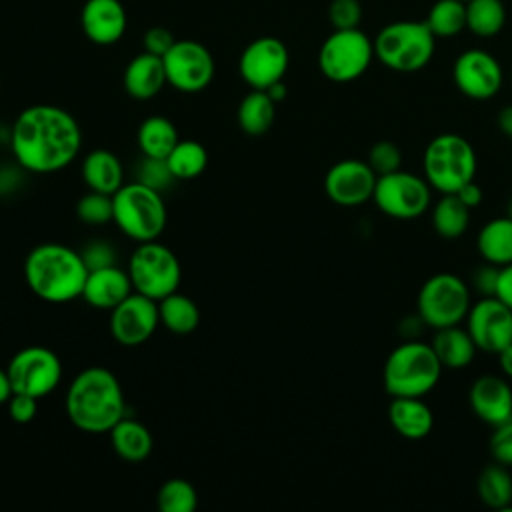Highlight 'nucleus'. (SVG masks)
<instances>
[{
  "label": "nucleus",
  "mask_w": 512,
  "mask_h": 512,
  "mask_svg": "<svg viewBox=\"0 0 512 512\" xmlns=\"http://www.w3.org/2000/svg\"><path fill=\"white\" fill-rule=\"evenodd\" d=\"M470 224V208L456 194H440L432 206V228L444 240L460 238Z\"/></svg>",
  "instance_id": "29"
},
{
  "label": "nucleus",
  "mask_w": 512,
  "mask_h": 512,
  "mask_svg": "<svg viewBox=\"0 0 512 512\" xmlns=\"http://www.w3.org/2000/svg\"><path fill=\"white\" fill-rule=\"evenodd\" d=\"M388 420L394 432L406 440H422L434 428L432 408L416 396H394L388 404Z\"/></svg>",
  "instance_id": "22"
},
{
  "label": "nucleus",
  "mask_w": 512,
  "mask_h": 512,
  "mask_svg": "<svg viewBox=\"0 0 512 512\" xmlns=\"http://www.w3.org/2000/svg\"><path fill=\"white\" fill-rule=\"evenodd\" d=\"M158 314L160 324L180 336L196 330L200 322V310L196 302L184 294H178V290L158 300Z\"/></svg>",
  "instance_id": "31"
},
{
  "label": "nucleus",
  "mask_w": 512,
  "mask_h": 512,
  "mask_svg": "<svg viewBox=\"0 0 512 512\" xmlns=\"http://www.w3.org/2000/svg\"><path fill=\"white\" fill-rule=\"evenodd\" d=\"M460 2H464V4H466V2H470V0H460Z\"/></svg>",
  "instance_id": "53"
},
{
  "label": "nucleus",
  "mask_w": 512,
  "mask_h": 512,
  "mask_svg": "<svg viewBox=\"0 0 512 512\" xmlns=\"http://www.w3.org/2000/svg\"><path fill=\"white\" fill-rule=\"evenodd\" d=\"M498 274H500V266H496V264L484 262V264L476 266L472 270V276H470L472 290H476L482 298L494 296L496 294V284H498Z\"/></svg>",
  "instance_id": "43"
},
{
  "label": "nucleus",
  "mask_w": 512,
  "mask_h": 512,
  "mask_svg": "<svg viewBox=\"0 0 512 512\" xmlns=\"http://www.w3.org/2000/svg\"><path fill=\"white\" fill-rule=\"evenodd\" d=\"M114 224L136 242L156 240L166 226V206L160 190L142 182L122 184L114 194Z\"/></svg>",
  "instance_id": "7"
},
{
  "label": "nucleus",
  "mask_w": 512,
  "mask_h": 512,
  "mask_svg": "<svg viewBox=\"0 0 512 512\" xmlns=\"http://www.w3.org/2000/svg\"><path fill=\"white\" fill-rule=\"evenodd\" d=\"M38 412V398L22 392H14L8 400V414L18 424H28Z\"/></svg>",
  "instance_id": "44"
},
{
  "label": "nucleus",
  "mask_w": 512,
  "mask_h": 512,
  "mask_svg": "<svg viewBox=\"0 0 512 512\" xmlns=\"http://www.w3.org/2000/svg\"><path fill=\"white\" fill-rule=\"evenodd\" d=\"M166 80L180 92L204 90L214 78V58L194 40H176L162 56Z\"/></svg>",
  "instance_id": "13"
},
{
  "label": "nucleus",
  "mask_w": 512,
  "mask_h": 512,
  "mask_svg": "<svg viewBox=\"0 0 512 512\" xmlns=\"http://www.w3.org/2000/svg\"><path fill=\"white\" fill-rule=\"evenodd\" d=\"M424 22L436 38L456 36L466 28V4L460 0H436Z\"/></svg>",
  "instance_id": "35"
},
{
  "label": "nucleus",
  "mask_w": 512,
  "mask_h": 512,
  "mask_svg": "<svg viewBox=\"0 0 512 512\" xmlns=\"http://www.w3.org/2000/svg\"><path fill=\"white\" fill-rule=\"evenodd\" d=\"M88 268L82 254L56 242H46L30 250L24 260L28 288L42 300L60 304L82 296Z\"/></svg>",
  "instance_id": "3"
},
{
  "label": "nucleus",
  "mask_w": 512,
  "mask_h": 512,
  "mask_svg": "<svg viewBox=\"0 0 512 512\" xmlns=\"http://www.w3.org/2000/svg\"><path fill=\"white\" fill-rule=\"evenodd\" d=\"M374 42L360 28L334 30L320 46V72L338 84L360 78L374 60Z\"/></svg>",
  "instance_id": "10"
},
{
  "label": "nucleus",
  "mask_w": 512,
  "mask_h": 512,
  "mask_svg": "<svg viewBox=\"0 0 512 512\" xmlns=\"http://www.w3.org/2000/svg\"><path fill=\"white\" fill-rule=\"evenodd\" d=\"M472 306L470 286L452 272L430 276L416 296V314L428 328L462 324Z\"/></svg>",
  "instance_id": "8"
},
{
  "label": "nucleus",
  "mask_w": 512,
  "mask_h": 512,
  "mask_svg": "<svg viewBox=\"0 0 512 512\" xmlns=\"http://www.w3.org/2000/svg\"><path fill=\"white\" fill-rule=\"evenodd\" d=\"M476 248L484 262L496 266L512 264V218L498 216L488 220L476 236Z\"/></svg>",
  "instance_id": "26"
},
{
  "label": "nucleus",
  "mask_w": 512,
  "mask_h": 512,
  "mask_svg": "<svg viewBox=\"0 0 512 512\" xmlns=\"http://www.w3.org/2000/svg\"><path fill=\"white\" fill-rule=\"evenodd\" d=\"M488 450L494 462L512 468V418L494 428L488 440Z\"/></svg>",
  "instance_id": "41"
},
{
  "label": "nucleus",
  "mask_w": 512,
  "mask_h": 512,
  "mask_svg": "<svg viewBox=\"0 0 512 512\" xmlns=\"http://www.w3.org/2000/svg\"><path fill=\"white\" fill-rule=\"evenodd\" d=\"M464 322L480 352L498 354L512 342V310L496 296L474 302Z\"/></svg>",
  "instance_id": "15"
},
{
  "label": "nucleus",
  "mask_w": 512,
  "mask_h": 512,
  "mask_svg": "<svg viewBox=\"0 0 512 512\" xmlns=\"http://www.w3.org/2000/svg\"><path fill=\"white\" fill-rule=\"evenodd\" d=\"M506 216H510V218H512V198L508 200V206H506Z\"/></svg>",
  "instance_id": "52"
},
{
  "label": "nucleus",
  "mask_w": 512,
  "mask_h": 512,
  "mask_svg": "<svg viewBox=\"0 0 512 512\" xmlns=\"http://www.w3.org/2000/svg\"><path fill=\"white\" fill-rule=\"evenodd\" d=\"M442 364L432 344L408 338L388 354L382 368L384 390L394 396L424 398L442 376Z\"/></svg>",
  "instance_id": "4"
},
{
  "label": "nucleus",
  "mask_w": 512,
  "mask_h": 512,
  "mask_svg": "<svg viewBox=\"0 0 512 512\" xmlns=\"http://www.w3.org/2000/svg\"><path fill=\"white\" fill-rule=\"evenodd\" d=\"M82 180L90 190L112 196L124 184L122 162L110 150H92L82 160Z\"/></svg>",
  "instance_id": "25"
},
{
  "label": "nucleus",
  "mask_w": 512,
  "mask_h": 512,
  "mask_svg": "<svg viewBox=\"0 0 512 512\" xmlns=\"http://www.w3.org/2000/svg\"><path fill=\"white\" fill-rule=\"evenodd\" d=\"M174 42L176 40H174L172 32L162 28V26H154V28H150L144 34V48H146V52L156 54V56H164L172 48Z\"/></svg>",
  "instance_id": "45"
},
{
  "label": "nucleus",
  "mask_w": 512,
  "mask_h": 512,
  "mask_svg": "<svg viewBox=\"0 0 512 512\" xmlns=\"http://www.w3.org/2000/svg\"><path fill=\"white\" fill-rule=\"evenodd\" d=\"M288 48L274 36H262L250 42L240 56V76L254 90H266L282 80L288 70Z\"/></svg>",
  "instance_id": "16"
},
{
  "label": "nucleus",
  "mask_w": 512,
  "mask_h": 512,
  "mask_svg": "<svg viewBox=\"0 0 512 512\" xmlns=\"http://www.w3.org/2000/svg\"><path fill=\"white\" fill-rule=\"evenodd\" d=\"M110 312V334L124 346L146 342L160 324L158 302L140 292H132Z\"/></svg>",
  "instance_id": "17"
},
{
  "label": "nucleus",
  "mask_w": 512,
  "mask_h": 512,
  "mask_svg": "<svg viewBox=\"0 0 512 512\" xmlns=\"http://www.w3.org/2000/svg\"><path fill=\"white\" fill-rule=\"evenodd\" d=\"M276 114V102L266 90H254L246 94L238 106V126L248 136H262L270 130Z\"/></svg>",
  "instance_id": "30"
},
{
  "label": "nucleus",
  "mask_w": 512,
  "mask_h": 512,
  "mask_svg": "<svg viewBox=\"0 0 512 512\" xmlns=\"http://www.w3.org/2000/svg\"><path fill=\"white\" fill-rule=\"evenodd\" d=\"M266 94H268L274 102L284 100V98H286V86H284V82H282V80L274 82L272 86H268V88H266Z\"/></svg>",
  "instance_id": "51"
},
{
  "label": "nucleus",
  "mask_w": 512,
  "mask_h": 512,
  "mask_svg": "<svg viewBox=\"0 0 512 512\" xmlns=\"http://www.w3.org/2000/svg\"><path fill=\"white\" fill-rule=\"evenodd\" d=\"M166 70L162 56L142 52L130 60L124 70V88L136 100L154 98L166 84Z\"/></svg>",
  "instance_id": "23"
},
{
  "label": "nucleus",
  "mask_w": 512,
  "mask_h": 512,
  "mask_svg": "<svg viewBox=\"0 0 512 512\" xmlns=\"http://www.w3.org/2000/svg\"><path fill=\"white\" fill-rule=\"evenodd\" d=\"M134 286L130 280L128 270L114 266L90 270L84 282L82 298L98 310H112L116 308L124 298L132 294Z\"/></svg>",
  "instance_id": "21"
},
{
  "label": "nucleus",
  "mask_w": 512,
  "mask_h": 512,
  "mask_svg": "<svg viewBox=\"0 0 512 512\" xmlns=\"http://www.w3.org/2000/svg\"><path fill=\"white\" fill-rule=\"evenodd\" d=\"M12 394H14V388H12L8 370L0 368V406H2V404H8V400H10Z\"/></svg>",
  "instance_id": "50"
},
{
  "label": "nucleus",
  "mask_w": 512,
  "mask_h": 512,
  "mask_svg": "<svg viewBox=\"0 0 512 512\" xmlns=\"http://www.w3.org/2000/svg\"><path fill=\"white\" fill-rule=\"evenodd\" d=\"M372 200L376 208L390 218L414 220L428 212L432 204V186L424 176L400 168L378 176Z\"/></svg>",
  "instance_id": "11"
},
{
  "label": "nucleus",
  "mask_w": 512,
  "mask_h": 512,
  "mask_svg": "<svg viewBox=\"0 0 512 512\" xmlns=\"http://www.w3.org/2000/svg\"><path fill=\"white\" fill-rule=\"evenodd\" d=\"M82 132L76 118L52 104L24 108L10 128V148L20 168L48 174L66 168L78 154Z\"/></svg>",
  "instance_id": "1"
},
{
  "label": "nucleus",
  "mask_w": 512,
  "mask_h": 512,
  "mask_svg": "<svg viewBox=\"0 0 512 512\" xmlns=\"http://www.w3.org/2000/svg\"><path fill=\"white\" fill-rule=\"evenodd\" d=\"M478 158L474 146L460 134L446 132L434 136L422 156V176L440 194H454L474 180Z\"/></svg>",
  "instance_id": "5"
},
{
  "label": "nucleus",
  "mask_w": 512,
  "mask_h": 512,
  "mask_svg": "<svg viewBox=\"0 0 512 512\" xmlns=\"http://www.w3.org/2000/svg\"><path fill=\"white\" fill-rule=\"evenodd\" d=\"M6 370L14 392L30 394L38 400L50 394L62 380L60 358L44 346H26L18 350Z\"/></svg>",
  "instance_id": "12"
},
{
  "label": "nucleus",
  "mask_w": 512,
  "mask_h": 512,
  "mask_svg": "<svg viewBox=\"0 0 512 512\" xmlns=\"http://www.w3.org/2000/svg\"><path fill=\"white\" fill-rule=\"evenodd\" d=\"M80 24L88 40L108 46L124 36L126 10L120 0H86Z\"/></svg>",
  "instance_id": "20"
},
{
  "label": "nucleus",
  "mask_w": 512,
  "mask_h": 512,
  "mask_svg": "<svg viewBox=\"0 0 512 512\" xmlns=\"http://www.w3.org/2000/svg\"><path fill=\"white\" fill-rule=\"evenodd\" d=\"M176 178L172 176L166 158H150L144 156L142 162L138 164V182L154 188V190H164L170 186Z\"/></svg>",
  "instance_id": "39"
},
{
  "label": "nucleus",
  "mask_w": 512,
  "mask_h": 512,
  "mask_svg": "<svg viewBox=\"0 0 512 512\" xmlns=\"http://www.w3.org/2000/svg\"><path fill=\"white\" fill-rule=\"evenodd\" d=\"M156 502L162 512H194L198 494L188 480L170 478L160 486Z\"/></svg>",
  "instance_id": "36"
},
{
  "label": "nucleus",
  "mask_w": 512,
  "mask_h": 512,
  "mask_svg": "<svg viewBox=\"0 0 512 512\" xmlns=\"http://www.w3.org/2000/svg\"><path fill=\"white\" fill-rule=\"evenodd\" d=\"M430 344L442 368H450V370H460L470 366L478 352V346L474 344L470 332L460 324L434 330Z\"/></svg>",
  "instance_id": "24"
},
{
  "label": "nucleus",
  "mask_w": 512,
  "mask_h": 512,
  "mask_svg": "<svg viewBox=\"0 0 512 512\" xmlns=\"http://www.w3.org/2000/svg\"><path fill=\"white\" fill-rule=\"evenodd\" d=\"M476 494L484 506L506 510L512 506V474L508 466L492 462L484 466L476 478Z\"/></svg>",
  "instance_id": "28"
},
{
  "label": "nucleus",
  "mask_w": 512,
  "mask_h": 512,
  "mask_svg": "<svg viewBox=\"0 0 512 512\" xmlns=\"http://www.w3.org/2000/svg\"><path fill=\"white\" fill-rule=\"evenodd\" d=\"M494 296L512 310V264L500 266V274H498V284H496V294Z\"/></svg>",
  "instance_id": "46"
},
{
  "label": "nucleus",
  "mask_w": 512,
  "mask_h": 512,
  "mask_svg": "<svg viewBox=\"0 0 512 512\" xmlns=\"http://www.w3.org/2000/svg\"><path fill=\"white\" fill-rule=\"evenodd\" d=\"M506 24V8L502 0H470L466 2V28L480 38L500 34Z\"/></svg>",
  "instance_id": "33"
},
{
  "label": "nucleus",
  "mask_w": 512,
  "mask_h": 512,
  "mask_svg": "<svg viewBox=\"0 0 512 512\" xmlns=\"http://www.w3.org/2000/svg\"><path fill=\"white\" fill-rule=\"evenodd\" d=\"M328 18L334 30L358 28L362 20V6L358 0H332L328 8Z\"/></svg>",
  "instance_id": "40"
},
{
  "label": "nucleus",
  "mask_w": 512,
  "mask_h": 512,
  "mask_svg": "<svg viewBox=\"0 0 512 512\" xmlns=\"http://www.w3.org/2000/svg\"><path fill=\"white\" fill-rule=\"evenodd\" d=\"M110 442L114 452L128 462H142L152 452L150 430L132 418H122L110 430Z\"/></svg>",
  "instance_id": "27"
},
{
  "label": "nucleus",
  "mask_w": 512,
  "mask_h": 512,
  "mask_svg": "<svg viewBox=\"0 0 512 512\" xmlns=\"http://www.w3.org/2000/svg\"><path fill=\"white\" fill-rule=\"evenodd\" d=\"M456 88L470 100L494 98L504 82L500 62L486 50L470 48L458 54L452 66Z\"/></svg>",
  "instance_id": "14"
},
{
  "label": "nucleus",
  "mask_w": 512,
  "mask_h": 512,
  "mask_svg": "<svg viewBox=\"0 0 512 512\" xmlns=\"http://www.w3.org/2000/svg\"><path fill=\"white\" fill-rule=\"evenodd\" d=\"M136 140L144 156L166 158L180 138L176 126L168 118L150 116L140 124Z\"/></svg>",
  "instance_id": "32"
},
{
  "label": "nucleus",
  "mask_w": 512,
  "mask_h": 512,
  "mask_svg": "<svg viewBox=\"0 0 512 512\" xmlns=\"http://www.w3.org/2000/svg\"><path fill=\"white\" fill-rule=\"evenodd\" d=\"M166 162L176 180H192L206 170L208 152L196 140H178Z\"/></svg>",
  "instance_id": "34"
},
{
  "label": "nucleus",
  "mask_w": 512,
  "mask_h": 512,
  "mask_svg": "<svg viewBox=\"0 0 512 512\" xmlns=\"http://www.w3.org/2000/svg\"><path fill=\"white\" fill-rule=\"evenodd\" d=\"M128 274L134 292H140L156 302L176 292L182 278L176 254L156 240L138 242L128 260Z\"/></svg>",
  "instance_id": "9"
},
{
  "label": "nucleus",
  "mask_w": 512,
  "mask_h": 512,
  "mask_svg": "<svg viewBox=\"0 0 512 512\" xmlns=\"http://www.w3.org/2000/svg\"><path fill=\"white\" fill-rule=\"evenodd\" d=\"M470 210H474L480 202H482V198H484V192H482V188L476 184V180H470L468 184H464L458 192H454Z\"/></svg>",
  "instance_id": "47"
},
{
  "label": "nucleus",
  "mask_w": 512,
  "mask_h": 512,
  "mask_svg": "<svg viewBox=\"0 0 512 512\" xmlns=\"http://www.w3.org/2000/svg\"><path fill=\"white\" fill-rule=\"evenodd\" d=\"M468 402L478 420L496 428L512 418V386L506 376L482 374L470 390Z\"/></svg>",
  "instance_id": "19"
},
{
  "label": "nucleus",
  "mask_w": 512,
  "mask_h": 512,
  "mask_svg": "<svg viewBox=\"0 0 512 512\" xmlns=\"http://www.w3.org/2000/svg\"><path fill=\"white\" fill-rule=\"evenodd\" d=\"M496 356H498L502 374H504L508 380H512V342H510L506 348H502Z\"/></svg>",
  "instance_id": "49"
},
{
  "label": "nucleus",
  "mask_w": 512,
  "mask_h": 512,
  "mask_svg": "<svg viewBox=\"0 0 512 512\" xmlns=\"http://www.w3.org/2000/svg\"><path fill=\"white\" fill-rule=\"evenodd\" d=\"M374 42V56L394 72H418L434 56L436 36L426 22L398 20L386 24Z\"/></svg>",
  "instance_id": "6"
},
{
  "label": "nucleus",
  "mask_w": 512,
  "mask_h": 512,
  "mask_svg": "<svg viewBox=\"0 0 512 512\" xmlns=\"http://www.w3.org/2000/svg\"><path fill=\"white\" fill-rule=\"evenodd\" d=\"M376 172L366 160L346 158L336 162L324 176V192L338 206H360L372 200Z\"/></svg>",
  "instance_id": "18"
},
{
  "label": "nucleus",
  "mask_w": 512,
  "mask_h": 512,
  "mask_svg": "<svg viewBox=\"0 0 512 512\" xmlns=\"http://www.w3.org/2000/svg\"><path fill=\"white\" fill-rule=\"evenodd\" d=\"M76 216L80 222L90 226H102L114 220V202L110 194L88 192L76 204Z\"/></svg>",
  "instance_id": "37"
},
{
  "label": "nucleus",
  "mask_w": 512,
  "mask_h": 512,
  "mask_svg": "<svg viewBox=\"0 0 512 512\" xmlns=\"http://www.w3.org/2000/svg\"><path fill=\"white\" fill-rule=\"evenodd\" d=\"M80 254H82V260H84L88 272L116 264V250H114V246H112L110 242H106V240L88 242V244L82 248Z\"/></svg>",
  "instance_id": "42"
},
{
  "label": "nucleus",
  "mask_w": 512,
  "mask_h": 512,
  "mask_svg": "<svg viewBox=\"0 0 512 512\" xmlns=\"http://www.w3.org/2000/svg\"><path fill=\"white\" fill-rule=\"evenodd\" d=\"M64 406L68 420L88 434L110 432L126 412L118 378L102 366H90L72 380Z\"/></svg>",
  "instance_id": "2"
},
{
  "label": "nucleus",
  "mask_w": 512,
  "mask_h": 512,
  "mask_svg": "<svg viewBox=\"0 0 512 512\" xmlns=\"http://www.w3.org/2000/svg\"><path fill=\"white\" fill-rule=\"evenodd\" d=\"M366 162L376 172V176H384L402 168V150L392 140H378L368 150Z\"/></svg>",
  "instance_id": "38"
},
{
  "label": "nucleus",
  "mask_w": 512,
  "mask_h": 512,
  "mask_svg": "<svg viewBox=\"0 0 512 512\" xmlns=\"http://www.w3.org/2000/svg\"><path fill=\"white\" fill-rule=\"evenodd\" d=\"M496 124L504 136L512 138V104H506L500 108V112L496 116Z\"/></svg>",
  "instance_id": "48"
}]
</instances>
